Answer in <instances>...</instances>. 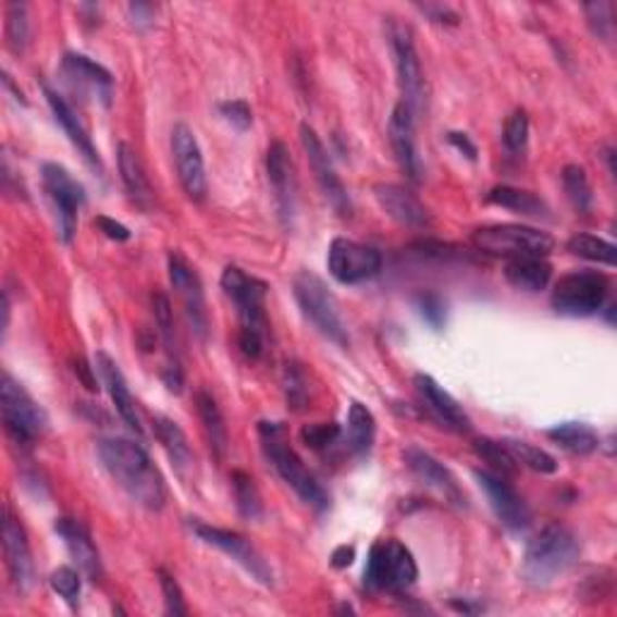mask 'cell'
<instances>
[{
	"instance_id": "obj_1",
	"label": "cell",
	"mask_w": 617,
	"mask_h": 617,
	"mask_svg": "<svg viewBox=\"0 0 617 617\" xmlns=\"http://www.w3.org/2000/svg\"><path fill=\"white\" fill-rule=\"evenodd\" d=\"M97 454L102 458L107 473L116 480V485L133 502L152 511H160L164 507V478L140 444L123 440V436H107V440H99Z\"/></svg>"
},
{
	"instance_id": "obj_2",
	"label": "cell",
	"mask_w": 617,
	"mask_h": 617,
	"mask_svg": "<svg viewBox=\"0 0 617 617\" xmlns=\"http://www.w3.org/2000/svg\"><path fill=\"white\" fill-rule=\"evenodd\" d=\"M220 285L239 313V350L246 360H261L268 345V329H271L266 313L268 285L237 266L224 268Z\"/></svg>"
},
{
	"instance_id": "obj_3",
	"label": "cell",
	"mask_w": 617,
	"mask_h": 617,
	"mask_svg": "<svg viewBox=\"0 0 617 617\" xmlns=\"http://www.w3.org/2000/svg\"><path fill=\"white\" fill-rule=\"evenodd\" d=\"M581 543L577 533L565 523H547L533 541L526 545L521 577L535 589H545L550 583L565 577L579 563Z\"/></svg>"
},
{
	"instance_id": "obj_4",
	"label": "cell",
	"mask_w": 617,
	"mask_h": 617,
	"mask_svg": "<svg viewBox=\"0 0 617 617\" xmlns=\"http://www.w3.org/2000/svg\"><path fill=\"white\" fill-rule=\"evenodd\" d=\"M258 436H261L266 458L273 464L275 473L283 478L285 485L295 490V495L313 511H326L329 509L326 490L319 485L317 478L309 473L305 461H301L295 448L289 446L285 424L268 422V420L258 422Z\"/></svg>"
},
{
	"instance_id": "obj_5",
	"label": "cell",
	"mask_w": 617,
	"mask_h": 617,
	"mask_svg": "<svg viewBox=\"0 0 617 617\" xmlns=\"http://www.w3.org/2000/svg\"><path fill=\"white\" fill-rule=\"evenodd\" d=\"M0 412H3L8 436L22 448L35 446L49 430L47 410L8 372L0 379Z\"/></svg>"
},
{
	"instance_id": "obj_6",
	"label": "cell",
	"mask_w": 617,
	"mask_h": 617,
	"mask_svg": "<svg viewBox=\"0 0 617 617\" xmlns=\"http://www.w3.org/2000/svg\"><path fill=\"white\" fill-rule=\"evenodd\" d=\"M418 563L410 550L396 538L377 541L369 550L365 587L374 593H403L418 581Z\"/></svg>"
},
{
	"instance_id": "obj_7",
	"label": "cell",
	"mask_w": 617,
	"mask_h": 617,
	"mask_svg": "<svg viewBox=\"0 0 617 617\" xmlns=\"http://www.w3.org/2000/svg\"><path fill=\"white\" fill-rule=\"evenodd\" d=\"M295 299L305 313V319L317 329L323 338L333 341L335 345H347V329L343 323V317L338 311V301H335L333 292L329 289V285L323 280L311 273V271H301L297 273L295 283Z\"/></svg>"
},
{
	"instance_id": "obj_8",
	"label": "cell",
	"mask_w": 617,
	"mask_h": 617,
	"mask_svg": "<svg viewBox=\"0 0 617 617\" xmlns=\"http://www.w3.org/2000/svg\"><path fill=\"white\" fill-rule=\"evenodd\" d=\"M473 246L490 256H547L555 249V239L547 232L529 224H485L473 232Z\"/></svg>"
},
{
	"instance_id": "obj_9",
	"label": "cell",
	"mask_w": 617,
	"mask_h": 617,
	"mask_svg": "<svg viewBox=\"0 0 617 617\" xmlns=\"http://www.w3.org/2000/svg\"><path fill=\"white\" fill-rule=\"evenodd\" d=\"M608 289V275L599 271H575L557 280L550 305L563 317H593L603 309Z\"/></svg>"
},
{
	"instance_id": "obj_10",
	"label": "cell",
	"mask_w": 617,
	"mask_h": 617,
	"mask_svg": "<svg viewBox=\"0 0 617 617\" xmlns=\"http://www.w3.org/2000/svg\"><path fill=\"white\" fill-rule=\"evenodd\" d=\"M188 529L196 533L200 543L215 547L222 555L234 559V563H237L254 581L261 583V587L271 589L275 583L271 565L266 563V557L258 553L249 538H244L242 533L230 529H218V526H210L200 519H188Z\"/></svg>"
},
{
	"instance_id": "obj_11",
	"label": "cell",
	"mask_w": 617,
	"mask_h": 617,
	"mask_svg": "<svg viewBox=\"0 0 617 617\" xmlns=\"http://www.w3.org/2000/svg\"><path fill=\"white\" fill-rule=\"evenodd\" d=\"M44 190L55 210V227L63 244H71L77 230V212L85 206V186L63 164L47 162L41 166Z\"/></svg>"
},
{
	"instance_id": "obj_12",
	"label": "cell",
	"mask_w": 617,
	"mask_h": 617,
	"mask_svg": "<svg viewBox=\"0 0 617 617\" xmlns=\"http://www.w3.org/2000/svg\"><path fill=\"white\" fill-rule=\"evenodd\" d=\"M388 41L391 49H394L403 104L410 107L412 114H418L428 104V89H424V73L418 49H415L412 32L406 25H400V22H391Z\"/></svg>"
},
{
	"instance_id": "obj_13",
	"label": "cell",
	"mask_w": 617,
	"mask_h": 617,
	"mask_svg": "<svg viewBox=\"0 0 617 617\" xmlns=\"http://www.w3.org/2000/svg\"><path fill=\"white\" fill-rule=\"evenodd\" d=\"M384 258L374 246L338 237L329 246V273L341 285H360L381 273Z\"/></svg>"
},
{
	"instance_id": "obj_14",
	"label": "cell",
	"mask_w": 617,
	"mask_h": 617,
	"mask_svg": "<svg viewBox=\"0 0 617 617\" xmlns=\"http://www.w3.org/2000/svg\"><path fill=\"white\" fill-rule=\"evenodd\" d=\"M478 488L485 492L492 511L499 519L504 529L511 533H523L531 526V509L526 499L514 490L507 478H502L492 470H473Z\"/></svg>"
},
{
	"instance_id": "obj_15",
	"label": "cell",
	"mask_w": 617,
	"mask_h": 617,
	"mask_svg": "<svg viewBox=\"0 0 617 617\" xmlns=\"http://www.w3.org/2000/svg\"><path fill=\"white\" fill-rule=\"evenodd\" d=\"M299 140H301V148H305L307 160L311 164V172L317 176V182L323 190V196L331 203V208L338 212V215H350V196H347V188L343 184V178L338 176L333 166L331 155L326 150V145L321 143V138L317 136V131H313L309 123H301L299 126Z\"/></svg>"
},
{
	"instance_id": "obj_16",
	"label": "cell",
	"mask_w": 617,
	"mask_h": 617,
	"mask_svg": "<svg viewBox=\"0 0 617 617\" xmlns=\"http://www.w3.org/2000/svg\"><path fill=\"white\" fill-rule=\"evenodd\" d=\"M172 155L176 176L182 182L184 194L200 203L208 194V176H206V160L196 140V133L186 123H176L172 128Z\"/></svg>"
},
{
	"instance_id": "obj_17",
	"label": "cell",
	"mask_w": 617,
	"mask_h": 617,
	"mask_svg": "<svg viewBox=\"0 0 617 617\" xmlns=\"http://www.w3.org/2000/svg\"><path fill=\"white\" fill-rule=\"evenodd\" d=\"M166 271H170V283L174 292L178 295V299H182L190 329H194L198 338H206L210 321H208V309H206L203 283H200L196 268L190 266L182 254L172 251L170 256H166Z\"/></svg>"
},
{
	"instance_id": "obj_18",
	"label": "cell",
	"mask_w": 617,
	"mask_h": 617,
	"mask_svg": "<svg viewBox=\"0 0 617 617\" xmlns=\"http://www.w3.org/2000/svg\"><path fill=\"white\" fill-rule=\"evenodd\" d=\"M266 172L275 196L277 215L283 220L285 227H292L297 212V176H295V162H292L289 150L283 140H273L271 148H268Z\"/></svg>"
},
{
	"instance_id": "obj_19",
	"label": "cell",
	"mask_w": 617,
	"mask_h": 617,
	"mask_svg": "<svg viewBox=\"0 0 617 617\" xmlns=\"http://www.w3.org/2000/svg\"><path fill=\"white\" fill-rule=\"evenodd\" d=\"M3 553L5 565L10 571V581L20 593H27L35 583V559H32V547L25 526L20 523L17 516L5 509L3 521Z\"/></svg>"
},
{
	"instance_id": "obj_20",
	"label": "cell",
	"mask_w": 617,
	"mask_h": 617,
	"mask_svg": "<svg viewBox=\"0 0 617 617\" xmlns=\"http://www.w3.org/2000/svg\"><path fill=\"white\" fill-rule=\"evenodd\" d=\"M415 391H418L420 400L424 403V408L432 415V418L442 424V428L452 430L456 434H466L473 428L468 412L464 410L461 403H458L444 386L436 384L430 374H415L412 379Z\"/></svg>"
},
{
	"instance_id": "obj_21",
	"label": "cell",
	"mask_w": 617,
	"mask_h": 617,
	"mask_svg": "<svg viewBox=\"0 0 617 617\" xmlns=\"http://www.w3.org/2000/svg\"><path fill=\"white\" fill-rule=\"evenodd\" d=\"M374 198L386 215L408 230H428L432 224V212L410 188L400 184H377Z\"/></svg>"
},
{
	"instance_id": "obj_22",
	"label": "cell",
	"mask_w": 617,
	"mask_h": 617,
	"mask_svg": "<svg viewBox=\"0 0 617 617\" xmlns=\"http://www.w3.org/2000/svg\"><path fill=\"white\" fill-rule=\"evenodd\" d=\"M388 143L391 150L396 155V162L400 172L406 174L410 182L418 184L422 178V162L418 155V145H415V114L410 107L398 102L391 111L388 119Z\"/></svg>"
},
{
	"instance_id": "obj_23",
	"label": "cell",
	"mask_w": 617,
	"mask_h": 617,
	"mask_svg": "<svg viewBox=\"0 0 617 617\" xmlns=\"http://www.w3.org/2000/svg\"><path fill=\"white\" fill-rule=\"evenodd\" d=\"M95 369L99 379H102V384L109 391V398L114 403V408L119 412V418L128 424V430L136 434V436H145V428H143V420H140V412L136 406V398L131 396V388H128V381L123 377L121 367L111 360L107 353H97L95 355Z\"/></svg>"
},
{
	"instance_id": "obj_24",
	"label": "cell",
	"mask_w": 617,
	"mask_h": 617,
	"mask_svg": "<svg viewBox=\"0 0 617 617\" xmlns=\"http://www.w3.org/2000/svg\"><path fill=\"white\" fill-rule=\"evenodd\" d=\"M53 529L61 535L65 547H69V553L73 557V563L77 565V569H81L89 581H102L104 577L102 557H99V550L85 526L77 519L61 516V519H55Z\"/></svg>"
},
{
	"instance_id": "obj_25",
	"label": "cell",
	"mask_w": 617,
	"mask_h": 617,
	"mask_svg": "<svg viewBox=\"0 0 617 617\" xmlns=\"http://www.w3.org/2000/svg\"><path fill=\"white\" fill-rule=\"evenodd\" d=\"M44 97H47V102H49V109H51V114H53L55 123H59L65 136H69V140L75 145V150L83 155V160H85L89 166H92L95 172L102 174V172H104L102 157H99L92 138H89L87 128L83 126V121L77 119L75 109H73L69 102H65L63 95L55 92V89H51L49 85H44Z\"/></svg>"
},
{
	"instance_id": "obj_26",
	"label": "cell",
	"mask_w": 617,
	"mask_h": 617,
	"mask_svg": "<svg viewBox=\"0 0 617 617\" xmlns=\"http://www.w3.org/2000/svg\"><path fill=\"white\" fill-rule=\"evenodd\" d=\"M61 69L71 85L81 87L83 92L97 95V99L104 107L111 104V95H114V75H111L102 63H97L83 53H65Z\"/></svg>"
},
{
	"instance_id": "obj_27",
	"label": "cell",
	"mask_w": 617,
	"mask_h": 617,
	"mask_svg": "<svg viewBox=\"0 0 617 617\" xmlns=\"http://www.w3.org/2000/svg\"><path fill=\"white\" fill-rule=\"evenodd\" d=\"M406 464L412 470L415 478H420L424 485L432 488L444 495L446 502L456 504V507H466V495L458 488L456 478L452 476V470H448L444 464L436 461V458L428 452H422V448L412 446L406 452Z\"/></svg>"
},
{
	"instance_id": "obj_28",
	"label": "cell",
	"mask_w": 617,
	"mask_h": 617,
	"mask_svg": "<svg viewBox=\"0 0 617 617\" xmlns=\"http://www.w3.org/2000/svg\"><path fill=\"white\" fill-rule=\"evenodd\" d=\"M504 277L519 292H543L553 277V266L545 261V256H516L504 263Z\"/></svg>"
},
{
	"instance_id": "obj_29",
	"label": "cell",
	"mask_w": 617,
	"mask_h": 617,
	"mask_svg": "<svg viewBox=\"0 0 617 617\" xmlns=\"http://www.w3.org/2000/svg\"><path fill=\"white\" fill-rule=\"evenodd\" d=\"M116 155H119L121 182H123V186H126L133 203H136L138 208H143V210L152 208L155 194H152V186L148 182V174H145V166L140 162L138 152L133 150L128 143H121Z\"/></svg>"
},
{
	"instance_id": "obj_30",
	"label": "cell",
	"mask_w": 617,
	"mask_h": 617,
	"mask_svg": "<svg viewBox=\"0 0 617 617\" xmlns=\"http://www.w3.org/2000/svg\"><path fill=\"white\" fill-rule=\"evenodd\" d=\"M152 430H155L157 442L162 444L166 456H170L176 473L186 476L188 470L194 468V448H190L188 444L186 432L178 428L174 420L164 418V415H157V418L152 420Z\"/></svg>"
},
{
	"instance_id": "obj_31",
	"label": "cell",
	"mask_w": 617,
	"mask_h": 617,
	"mask_svg": "<svg viewBox=\"0 0 617 617\" xmlns=\"http://www.w3.org/2000/svg\"><path fill=\"white\" fill-rule=\"evenodd\" d=\"M196 410H198L200 422H203V432L210 444V452L218 458H224V454H227V446H230V432H227V424H224L218 400L212 398L208 391H198Z\"/></svg>"
},
{
	"instance_id": "obj_32",
	"label": "cell",
	"mask_w": 617,
	"mask_h": 617,
	"mask_svg": "<svg viewBox=\"0 0 617 617\" xmlns=\"http://www.w3.org/2000/svg\"><path fill=\"white\" fill-rule=\"evenodd\" d=\"M377 440V418L365 403L353 400L347 408V448L355 456H367Z\"/></svg>"
},
{
	"instance_id": "obj_33",
	"label": "cell",
	"mask_w": 617,
	"mask_h": 617,
	"mask_svg": "<svg viewBox=\"0 0 617 617\" xmlns=\"http://www.w3.org/2000/svg\"><path fill=\"white\" fill-rule=\"evenodd\" d=\"M547 440H553L557 446L575 456H591L601 448L599 432L589 428L587 422H559L553 430H547Z\"/></svg>"
},
{
	"instance_id": "obj_34",
	"label": "cell",
	"mask_w": 617,
	"mask_h": 617,
	"mask_svg": "<svg viewBox=\"0 0 617 617\" xmlns=\"http://www.w3.org/2000/svg\"><path fill=\"white\" fill-rule=\"evenodd\" d=\"M485 200L490 206L519 212V215H529V218L547 215V203L543 198H538L535 194H531V190H523L516 186H495L485 196Z\"/></svg>"
},
{
	"instance_id": "obj_35",
	"label": "cell",
	"mask_w": 617,
	"mask_h": 617,
	"mask_svg": "<svg viewBox=\"0 0 617 617\" xmlns=\"http://www.w3.org/2000/svg\"><path fill=\"white\" fill-rule=\"evenodd\" d=\"M567 251L571 256L583 258V261L603 263L608 268L617 263V246L613 242L593 237V234H575V237L567 242Z\"/></svg>"
},
{
	"instance_id": "obj_36",
	"label": "cell",
	"mask_w": 617,
	"mask_h": 617,
	"mask_svg": "<svg viewBox=\"0 0 617 617\" xmlns=\"http://www.w3.org/2000/svg\"><path fill=\"white\" fill-rule=\"evenodd\" d=\"M502 444L509 448V454L516 458V464L523 466V468H531L535 473H543V476H553L557 473V458L553 454H547L545 448L541 446H533L529 442H521V440H502Z\"/></svg>"
},
{
	"instance_id": "obj_37",
	"label": "cell",
	"mask_w": 617,
	"mask_h": 617,
	"mask_svg": "<svg viewBox=\"0 0 617 617\" xmlns=\"http://www.w3.org/2000/svg\"><path fill=\"white\" fill-rule=\"evenodd\" d=\"M232 488H234V502H237L242 519L246 521L263 519V502L261 495H258L256 480L249 473H244V470H234Z\"/></svg>"
},
{
	"instance_id": "obj_38",
	"label": "cell",
	"mask_w": 617,
	"mask_h": 617,
	"mask_svg": "<svg viewBox=\"0 0 617 617\" xmlns=\"http://www.w3.org/2000/svg\"><path fill=\"white\" fill-rule=\"evenodd\" d=\"M563 186L571 208L581 212V215H589L593 208V188L587 172H583V166L567 164L563 170Z\"/></svg>"
},
{
	"instance_id": "obj_39",
	"label": "cell",
	"mask_w": 617,
	"mask_h": 617,
	"mask_svg": "<svg viewBox=\"0 0 617 617\" xmlns=\"http://www.w3.org/2000/svg\"><path fill=\"white\" fill-rule=\"evenodd\" d=\"M473 452L490 466L492 473H497L502 478L509 480L516 476V470H519V464H516V458L509 454V448L497 440H490V436H480V440H476Z\"/></svg>"
},
{
	"instance_id": "obj_40",
	"label": "cell",
	"mask_w": 617,
	"mask_h": 617,
	"mask_svg": "<svg viewBox=\"0 0 617 617\" xmlns=\"http://www.w3.org/2000/svg\"><path fill=\"white\" fill-rule=\"evenodd\" d=\"M5 41L13 53H25L29 44V10L25 3H8L5 8Z\"/></svg>"
},
{
	"instance_id": "obj_41",
	"label": "cell",
	"mask_w": 617,
	"mask_h": 617,
	"mask_svg": "<svg viewBox=\"0 0 617 617\" xmlns=\"http://www.w3.org/2000/svg\"><path fill=\"white\" fill-rule=\"evenodd\" d=\"M83 571L81 569H73L69 565L59 567L51 575L49 583L51 589L59 593V596L71 605V608H77V603H81V593H83V579H81Z\"/></svg>"
},
{
	"instance_id": "obj_42",
	"label": "cell",
	"mask_w": 617,
	"mask_h": 617,
	"mask_svg": "<svg viewBox=\"0 0 617 617\" xmlns=\"http://www.w3.org/2000/svg\"><path fill=\"white\" fill-rule=\"evenodd\" d=\"M341 424L338 422H313V424H305L299 432V440L311 452H326L335 442L341 440Z\"/></svg>"
},
{
	"instance_id": "obj_43",
	"label": "cell",
	"mask_w": 617,
	"mask_h": 617,
	"mask_svg": "<svg viewBox=\"0 0 617 617\" xmlns=\"http://www.w3.org/2000/svg\"><path fill=\"white\" fill-rule=\"evenodd\" d=\"M529 133H531V123L529 116H526L523 109H516L514 114L504 123V145H507V150L519 155L526 150V145H529Z\"/></svg>"
},
{
	"instance_id": "obj_44",
	"label": "cell",
	"mask_w": 617,
	"mask_h": 617,
	"mask_svg": "<svg viewBox=\"0 0 617 617\" xmlns=\"http://www.w3.org/2000/svg\"><path fill=\"white\" fill-rule=\"evenodd\" d=\"M285 396L287 403L295 410L307 408L309 403V379L305 374V369L299 365H287L285 369Z\"/></svg>"
},
{
	"instance_id": "obj_45",
	"label": "cell",
	"mask_w": 617,
	"mask_h": 617,
	"mask_svg": "<svg viewBox=\"0 0 617 617\" xmlns=\"http://www.w3.org/2000/svg\"><path fill=\"white\" fill-rule=\"evenodd\" d=\"M415 307L422 321L428 323L432 331H442L446 326V301L434 295V292H422V295L415 297Z\"/></svg>"
},
{
	"instance_id": "obj_46",
	"label": "cell",
	"mask_w": 617,
	"mask_h": 617,
	"mask_svg": "<svg viewBox=\"0 0 617 617\" xmlns=\"http://www.w3.org/2000/svg\"><path fill=\"white\" fill-rule=\"evenodd\" d=\"M583 13H587L589 27L593 29V35L603 41L613 39V32H615V22H613L615 5L613 3H589V5H583Z\"/></svg>"
},
{
	"instance_id": "obj_47",
	"label": "cell",
	"mask_w": 617,
	"mask_h": 617,
	"mask_svg": "<svg viewBox=\"0 0 617 617\" xmlns=\"http://www.w3.org/2000/svg\"><path fill=\"white\" fill-rule=\"evenodd\" d=\"M157 577H160V589L164 596V610L170 615H186V601H184V591L178 587V581L170 575L166 569H157Z\"/></svg>"
},
{
	"instance_id": "obj_48",
	"label": "cell",
	"mask_w": 617,
	"mask_h": 617,
	"mask_svg": "<svg viewBox=\"0 0 617 617\" xmlns=\"http://www.w3.org/2000/svg\"><path fill=\"white\" fill-rule=\"evenodd\" d=\"M220 116L230 123L232 128L237 131H249L254 123V114L251 107L244 102V99H234V102H222L220 107Z\"/></svg>"
},
{
	"instance_id": "obj_49",
	"label": "cell",
	"mask_w": 617,
	"mask_h": 617,
	"mask_svg": "<svg viewBox=\"0 0 617 617\" xmlns=\"http://www.w3.org/2000/svg\"><path fill=\"white\" fill-rule=\"evenodd\" d=\"M95 227L104 234V237H109L111 242H128L131 239V230L126 227V224H121L116 222L114 218H107V215H99L95 220Z\"/></svg>"
},
{
	"instance_id": "obj_50",
	"label": "cell",
	"mask_w": 617,
	"mask_h": 617,
	"mask_svg": "<svg viewBox=\"0 0 617 617\" xmlns=\"http://www.w3.org/2000/svg\"><path fill=\"white\" fill-rule=\"evenodd\" d=\"M128 17L131 25L136 29H148L155 22V5L150 3H131L128 5Z\"/></svg>"
},
{
	"instance_id": "obj_51",
	"label": "cell",
	"mask_w": 617,
	"mask_h": 617,
	"mask_svg": "<svg viewBox=\"0 0 617 617\" xmlns=\"http://www.w3.org/2000/svg\"><path fill=\"white\" fill-rule=\"evenodd\" d=\"M446 140H448V145H452V148H456L464 157H468L470 162L478 160V145H476L473 140H470L468 133L452 131V133H448V136H446Z\"/></svg>"
},
{
	"instance_id": "obj_52",
	"label": "cell",
	"mask_w": 617,
	"mask_h": 617,
	"mask_svg": "<svg viewBox=\"0 0 617 617\" xmlns=\"http://www.w3.org/2000/svg\"><path fill=\"white\" fill-rule=\"evenodd\" d=\"M418 10H422L424 15H428L432 22H446V25H456L458 15L454 13L448 5H418Z\"/></svg>"
},
{
	"instance_id": "obj_53",
	"label": "cell",
	"mask_w": 617,
	"mask_h": 617,
	"mask_svg": "<svg viewBox=\"0 0 617 617\" xmlns=\"http://www.w3.org/2000/svg\"><path fill=\"white\" fill-rule=\"evenodd\" d=\"M355 563V547L353 545H341L331 553V565L335 569H345Z\"/></svg>"
},
{
	"instance_id": "obj_54",
	"label": "cell",
	"mask_w": 617,
	"mask_h": 617,
	"mask_svg": "<svg viewBox=\"0 0 617 617\" xmlns=\"http://www.w3.org/2000/svg\"><path fill=\"white\" fill-rule=\"evenodd\" d=\"M75 374L81 377V381L85 384V388H89V391H99V386H97V369L95 367H89L87 362H77L75 365Z\"/></svg>"
},
{
	"instance_id": "obj_55",
	"label": "cell",
	"mask_w": 617,
	"mask_h": 617,
	"mask_svg": "<svg viewBox=\"0 0 617 617\" xmlns=\"http://www.w3.org/2000/svg\"><path fill=\"white\" fill-rule=\"evenodd\" d=\"M454 605V610H458V613H480L482 610V605H470V603H458V601H454L452 603Z\"/></svg>"
}]
</instances>
